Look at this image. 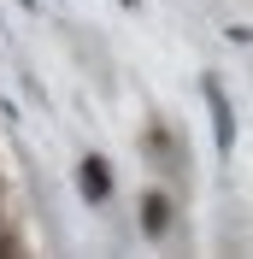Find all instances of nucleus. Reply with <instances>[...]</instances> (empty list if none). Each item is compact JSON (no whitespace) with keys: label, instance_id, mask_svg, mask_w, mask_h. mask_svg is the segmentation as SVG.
Returning <instances> with one entry per match:
<instances>
[{"label":"nucleus","instance_id":"f257e3e1","mask_svg":"<svg viewBox=\"0 0 253 259\" xmlns=\"http://www.w3.org/2000/svg\"><path fill=\"white\" fill-rule=\"evenodd\" d=\"M77 189H82V200H89V206H100V200L112 194V165H106V159H82Z\"/></svg>","mask_w":253,"mask_h":259},{"label":"nucleus","instance_id":"f03ea898","mask_svg":"<svg viewBox=\"0 0 253 259\" xmlns=\"http://www.w3.org/2000/svg\"><path fill=\"white\" fill-rule=\"evenodd\" d=\"M206 100H212V124H218V147L236 142V118H230V100H224V89L212 77H206Z\"/></svg>","mask_w":253,"mask_h":259},{"label":"nucleus","instance_id":"7ed1b4c3","mask_svg":"<svg viewBox=\"0 0 253 259\" xmlns=\"http://www.w3.org/2000/svg\"><path fill=\"white\" fill-rule=\"evenodd\" d=\"M142 230L147 236H165V230H171V200H165V194H147L142 200Z\"/></svg>","mask_w":253,"mask_h":259},{"label":"nucleus","instance_id":"20e7f679","mask_svg":"<svg viewBox=\"0 0 253 259\" xmlns=\"http://www.w3.org/2000/svg\"><path fill=\"white\" fill-rule=\"evenodd\" d=\"M0 224H6V206H0Z\"/></svg>","mask_w":253,"mask_h":259}]
</instances>
